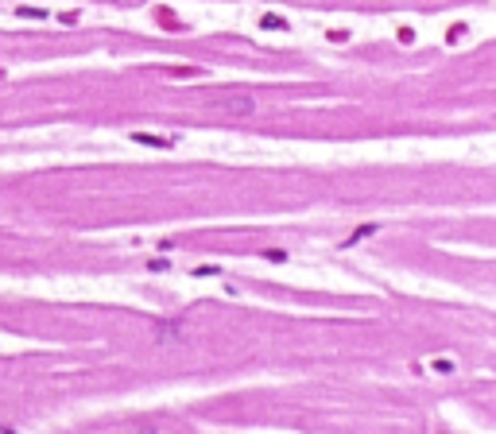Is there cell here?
Segmentation results:
<instances>
[{
	"label": "cell",
	"mask_w": 496,
	"mask_h": 434,
	"mask_svg": "<svg viewBox=\"0 0 496 434\" xmlns=\"http://www.w3.org/2000/svg\"><path fill=\"white\" fill-rule=\"evenodd\" d=\"M264 28H272V31H283V28H287V20H283V16H264Z\"/></svg>",
	"instance_id": "cell-4"
},
{
	"label": "cell",
	"mask_w": 496,
	"mask_h": 434,
	"mask_svg": "<svg viewBox=\"0 0 496 434\" xmlns=\"http://www.w3.org/2000/svg\"><path fill=\"white\" fill-rule=\"evenodd\" d=\"M136 144H147V148H171V140L167 136H147V132H132Z\"/></svg>",
	"instance_id": "cell-1"
},
{
	"label": "cell",
	"mask_w": 496,
	"mask_h": 434,
	"mask_svg": "<svg viewBox=\"0 0 496 434\" xmlns=\"http://www.w3.org/2000/svg\"><path fill=\"white\" fill-rule=\"evenodd\" d=\"M380 225H365V229H357V233H353L349 240H345V245H357V240H365V237H372V233H376Z\"/></svg>",
	"instance_id": "cell-3"
},
{
	"label": "cell",
	"mask_w": 496,
	"mask_h": 434,
	"mask_svg": "<svg viewBox=\"0 0 496 434\" xmlns=\"http://www.w3.org/2000/svg\"><path fill=\"white\" fill-rule=\"evenodd\" d=\"M16 16H24V20H47V8H16Z\"/></svg>",
	"instance_id": "cell-2"
},
{
	"label": "cell",
	"mask_w": 496,
	"mask_h": 434,
	"mask_svg": "<svg viewBox=\"0 0 496 434\" xmlns=\"http://www.w3.org/2000/svg\"><path fill=\"white\" fill-rule=\"evenodd\" d=\"M125 434H159V431H151V426H144V431H125Z\"/></svg>",
	"instance_id": "cell-5"
}]
</instances>
